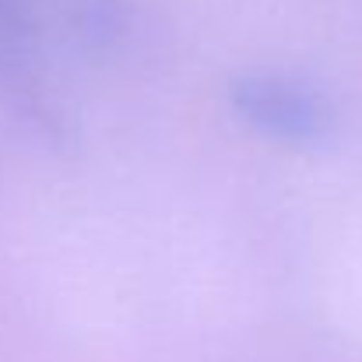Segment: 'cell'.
Wrapping results in <instances>:
<instances>
[{"instance_id":"cell-1","label":"cell","mask_w":362,"mask_h":362,"mask_svg":"<svg viewBox=\"0 0 362 362\" xmlns=\"http://www.w3.org/2000/svg\"><path fill=\"white\" fill-rule=\"evenodd\" d=\"M233 103L243 120H250L257 130H264L267 137H278V141L306 144V141H320L327 134L324 103L310 88L285 81V78H271V74L243 78L233 88Z\"/></svg>"},{"instance_id":"cell-2","label":"cell","mask_w":362,"mask_h":362,"mask_svg":"<svg viewBox=\"0 0 362 362\" xmlns=\"http://www.w3.org/2000/svg\"><path fill=\"white\" fill-rule=\"evenodd\" d=\"M32 11L28 0H0V78L11 88H28Z\"/></svg>"}]
</instances>
